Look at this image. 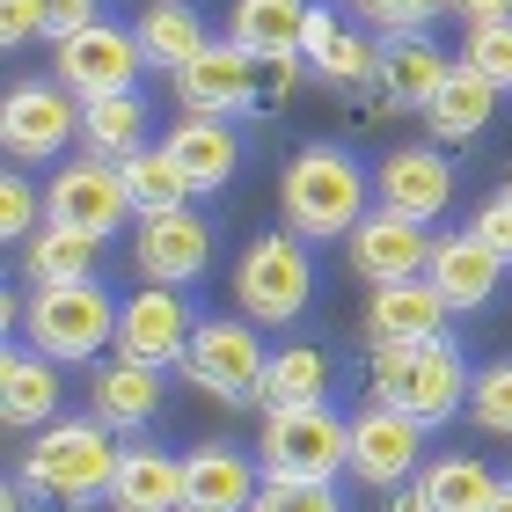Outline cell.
I'll return each mask as SVG.
<instances>
[{
	"instance_id": "cell-1",
	"label": "cell",
	"mask_w": 512,
	"mask_h": 512,
	"mask_svg": "<svg viewBox=\"0 0 512 512\" xmlns=\"http://www.w3.org/2000/svg\"><path fill=\"white\" fill-rule=\"evenodd\" d=\"M118 461H125L118 432H110L103 417L88 410V417H52V425H44L30 447H22L15 476L37 491L44 512H88V505L110 498V483H118Z\"/></svg>"
},
{
	"instance_id": "cell-2",
	"label": "cell",
	"mask_w": 512,
	"mask_h": 512,
	"mask_svg": "<svg viewBox=\"0 0 512 512\" xmlns=\"http://www.w3.org/2000/svg\"><path fill=\"white\" fill-rule=\"evenodd\" d=\"M366 191H374V176L337 139H308L278 169V213H286V227L300 242H344L366 220Z\"/></svg>"
},
{
	"instance_id": "cell-3",
	"label": "cell",
	"mask_w": 512,
	"mask_h": 512,
	"mask_svg": "<svg viewBox=\"0 0 512 512\" xmlns=\"http://www.w3.org/2000/svg\"><path fill=\"white\" fill-rule=\"evenodd\" d=\"M118 308L103 278H74V286H30L8 300V322L37 352H52L59 366H96L103 344H118Z\"/></svg>"
},
{
	"instance_id": "cell-4",
	"label": "cell",
	"mask_w": 512,
	"mask_h": 512,
	"mask_svg": "<svg viewBox=\"0 0 512 512\" xmlns=\"http://www.w3.org/2000/svg\"><path fill=\"white\" fill-rule=\"evenodd\" d=\"M366 374H374V403H395L403 417H417L425 432H439L447 417H461L469 403V359L454 337H425V344H366Z\"/></svg>"
},
{
	"instance_id": "cell-5",
	"label": "cell",
	"mask_w": 512,
	"mask_h": 512,
	"mask_svg": "<svg viewBox=\"0 0 512 512\" xmlns=\"http://www.w3.org/2000/svg\"><path fill=\"white\" fill-rule=\"evenodd\" d=\"M315 242H300L293 227H271V235H256L235 264V308L249 322H264V330H286L315 308Z\"/></svg>"
},
{
	"instance_id": "cell-6",
	"label": "cell",
	"mask_w": 512,
	"mask_h": 512,
	"mask_svg": "<svg viewBox=\"0 0 512 512\" xmlns=\"http://www.w3.org/2000/svg\"><path fill=\"white\" fill-rule=\"evenodd\" d=\"M256 469L264 483H337L352 469V425L315 403V410H264V439H256Z\"/></svg>"
},
{
	"instance_id": "cell-7",
	"label": "cell",
	"mask_w": 512,
	"mask_h": 512,
	"mask_svg": "<svg viewBox=\"0 0 512 512\" xmlns=\"http://www.w3.org/2000/svg\"><path fill=\"white\" fill-rule=\"evenodd\" d=\"M264 366H271L264 322H249V315H198V337H191V352H183L176 374L191 388H205L213 403H256Z\"/></svg>"
},
{
	"instance_id": "cell-8",
	"label": "cell",
	"mask_w": 512,
	"mask_h": 512,
	"mask_svg": "<svg viewBox=\"0 0 512 512\" xmlns=\"http://www.w3.org/2000/svg\"><path fill=\"white\" fill-rule=\"evenodd\" d=\"M74 139H81V96L59 74H22L0 96V147H8V161L37 169V161L66 154Z\"/></svg>"
},
{
	"instance_id": "cell-9",
	"label": "cell",
	"mask_w": 512,
	"mask_h": 512,
	"mask_svg": "<svg viewBox=\"0 0 512 512\" xmlns=\"http://www.w3.org/2000/svg\"><path fill=\"white\" fill-rule=\"evenodd\" d=\"M139 66H147V52H139V30H118L110 15H96L88 30L74 37H52V74L74 88V96H125V88L139 81Z\"/></svg>"
},
{
	"instance_id": "cell-10",
	"label": "cell",
	"mask_w": 512,
	"mask_h": 512,
	"mask_svg": "<svg viewBox=\"0 0 512 512\" xmlns=\"http://www.w3.org/2000/svg\"><path fill=\"white\" fill-rule=\"evenodd\" d=\"M132 271L147 278V286H198V278L213 271V220L191 213V205H169V213H139Z\"/></svg>"
},
{
	"instance_id": "cell-11",
	"label": "cell",
	"mask_w": 512,
	"mask_h": 512,
	"mask_svg": "<svg viewBox=\"0 0 512 512\" xmlns=\"http://www.w3.org/2000/svg\"><path fill=\"white\" fill-rule=\"evenodd\" d=\"M191 337H198L191 286H139L125 308H118V344H110V352L147 359V366H183Z\"/></svg>"
},
{
	"instance_id": "cell-12",
	"label": "cell",
	"mask_w": 512,
	"mask_h": 512,
	"mask_svg": "<svg viewBox=\"0 0 512 512\" xmlns=\"http://www.w3.org/2000/svg\"><path fill=\"white\" fill-rule=\"evenodd\" d=\"M425 469V425L403 417L395 403H366L352 417V476L366 491H395Z\"/></svg>"
},
{
	"instance_id": "cell-13",
	"label": "cell",
	"mask_w": 512,
	"mask_h": 512,
	"mask_svg": "<svg viewBox=\"0 0 512 512\" xmlns=\"http://www.w3.org/2000/svg\"><path fill=\"white\" fill-rule=\"evenodd\" d=\"M176 103L198 110V118H242V110H264V96H256V52L235 44V37H213L176 74Z\"/></svg>"
},
{
	"instance_id": "cell-14",
	"label": "cell",
	"mask_w": 512,
	"mask_h": 512,
	"mask_svg": "<svg viewBox=\"0 0 512 512\" xmlns=\"http://www.w3.org/2000/svg\"><path fill=\"white\" fill-rule=\"evenodd\" d=\"M44 213L52 220H74L88 227V235H118L125 213H139L132 191H125V176H118V161H103V154H81V161H66V169L52 176V191H44Z\"/></svg>"
},
{
	"instance_id": "cell-15",
	"label": "cell",
	"mask_w": 512,
	"mask_h": 512,
	"mask_svg": "<svg viewBox=\"0 0 512 512\" xmlns=\"http://www.w3.org/2000/svg\"><path fill=\"white\" fill-rule=\"evenodd\" d=\"M374 191H381V205H395V213H410V220L432 227V220L454 205V161L439 154V139L388 147L381 169H374Z\"/></svg>"
},
{
	"instance_id": "cell-16",
	"label": "cell",
	"mask_w": 512,
	"mask_h": 512,
	"mask_svg": "<svg viewBox=\"0 0 512 512\" xmlns=\"http://www.w3.org/2000/svg\"><path fill=\"white\" fill-rule=\"evenodd\" d=\"M344 249H352V271L366 278V286H395V278H417V271L432 264V235H425V220L395 213V205L366 213L352 235H344Z\"/></svg>"
},
{
	"instance_id": "cell-17",
	"label": "cell",
	"mask_w": 512,
	"mask_h": 512,
	"mask_svg": "<svg viewBox=\"0 0 512 512\" xmlns=\"http://www.w3.org/2000/svg\"><path fill=\"white\" fill-rule=\"evenodd\" d=\"M161 403H169V366H147V359H110L88 374V410L103 417L110 432H147Z\"/></svg>"
},
{
	"instance_id": "cell-18",
	"label": "cell",
	"mask_w": 512,
	"mask_h": 512,
	"mask_svg": "<svg viewBox=\"0 0 512 512\" xmlns=\"http://www.w3.org/2000/svg\"><path fill=\"white\" fill-rule=\"evenodd\" d=\"M512 264L498 249H483L469 227L461 235H432V264H425V278L439 286V300H447L454 315H483L498 300V278H505Z\"/></svg>"
},
{
	"instance_id": "cell-19",
	"label": "cell",
	"mask_w": 512,
	"mask_h": 512,
	"mask_svg": "<svg viewBox=\"0 0 512 512\" xmlns=\"http://www.w3.org/2000/svg\"><path fill=\"white\" fill-rule=\"evenodd\" d=\"M447 322H454V308L439 300L425 271L366 293V344H425V337H447Z\"/></svg>"
},
{
	"instance_id": "cell-20",
	"label": "cell",
	"mask_w": 512,
	"mask_h": 512,
	"mask_svg": "<svg viewBox=\"0 0 512 512\" xmlns=\"http://www.w3.org/2000/svg\"><path fill=\"white\" fill-rule=\"evenodd\" d=\"M447 74H454V59L439 52V44H432L425 30H403V37H381V74H374V96H381L388 110H417V118H425L432 96L447 88Z\"/></svg>"
},
{
	"instance_id": "cell-21",
	"label": "cell",
	"mask_w": 512,
	"mask_h": 512,
	"mask_svg": "<svg viewBox=\"0 0 512 512\" xmlns=\"http://www.w3.org/2000/svg\"><path fill=\"white\" fill-rule=\"evenodd\" d=\"M161 147L176 154V169H183V183H191V198H220L227 183H235V169H242L235 125H227V118H198V110H183Z\"/></svg>"
},
{
	"instance_id": "cell-22",
	"label": "cell",
	"mask_w": 512,
	"mask_h": 512,
	"mask_svg": "<svg viewBox=\"0 0 512 512\" xmlns=\"http://www.w3.org/2000/svg\"><path fill=\"white\" fill-rule=\"evenodd\" d=\"M264 469L242 461L227 439H198L191 454H183V512H249L256 505V483Z\"/></svg>"
},
{
	"instance_id": "cell-23",
	"label": "cell",
	"mask_w": 512,
	"mask_h": 512,
	"mask_svg": "<svg viewBox=\"0 0 512 512\" xmlns=\"http://www.w3.org/2000/svg\"><path fill=\"white\" fill-rule=\"evenodd\" d=\"M59 359L37 352L30 337L8 344V359H0V417H8L15 432H44L59 417Z\"/></svg>"
},
{
	"instance_id": "cell-24",
	"label": "cell",
	"mask_w": 512,
	"mask_h": 512,
	"mask_svg": "<svg viewBox=\"0 0 512 512\" xmlns=\"http://www.w3.org/2000/svg\"><path fill=\"white\" fill-rule=\"evenodd\" d=\"M96 264H103V235L44 213V227L22 242L15 271H22V286H74V278H96Z\"/></svg>"
},
{
	"instance_id": "cell-25",
	"label": "cell",
	"mask_w": 512,
	"mask_h": 512,
	"mask_svg": "<svg viewBox=\"0 0 512 512\" xmlns=\"http://www.w3.org/2000/svg\"><path fill=\"white\" fill-rule=\"evenodd\" d=\"M498 96H505L498 81H483L469 59H454L447 88H439V96H432V110H425V132L439 139V147H469V139L498 118Z\"/></svg>"
},
{
	"instance_id": "cell-26",
	"label": "cell",
	"mask_w": 512,
	"mask_h": 512,
	"mask_svg": "<svg viewBox=\"0 0 512 512\" xmlns=\"http://www.w3.org/2000/svg\"><path fill=\"white\" fill-rule=\"evenodd\" d=\"M110 512H183V454L169 447H125Z\"/></svg>"
},
{
	"instance_id": "cell-27",
	"label": "cell",
	"mask_w": 512,
	"mask_h": 512,
	"mask_svg": "<svg viewBox=\"0 0 512 512\" xmlns=\"http://www.w3.org/2000/svg\"><path fill=\"white\" fill-rule=\"evenodd\" d=\"M132 30H139V52H147L154 74H183V66L213 44V30H205V15L191 8V0H154Z\"/></svg>"
},
{
	"instance_id": "cell-28",
	"label": "cell",
	"mask_w": 512,
	"mask_h": 512,
	"mask_svg": "<svg viewBox=\"0 0 512 512\" xmlns=\"http://www.w3.org/2000/svg\"><path fill=\"white\" fill-rule=\"evenodd\" d=\"M498 483L505 476L491 469V461H476V454H439V461L417 469V491H425L432 512H491Z\"/></svg>"
},
{
	"instance_id": "cell-29",
	"label": "cell",
	"mask_w": 512,
	"mask_h": 512,
	"mask_svg": "<svg viewBox=\"0 0 512 512\" xmlns=\"http://www.w3.org/2000/svg\"><path fill=\"white\" fill-rule=\"evenodd\" d=\"M256 403H264V410H315V403H330V359H322L315 344H286V352H271Z\"/></svg>"
},
{
	"instance_id": "cell-30",
	"label": "cell",
	"mask_w": 512,
	"mask_h": 512,
	"mask_svg": "<svg viewBox=\"0 0 512 512\" xmlns=\"http://www.w3.org/2000/svg\"><path fill=\"white\" fill-rule=\"evenodd\" d=\"M81 147L103 154V161L147 147V103H139L132 88H125V96H88L81 103Z\"/></svg>"
},
{
	"instance_id": "cell-31",
	"label": "cell",
	"mask_w": 512,
	"mask_h": 512,
	"mask_svg": "<svg viewBox=\"0 0 512 512\" xmlns=\"http://www.w3.org/2000/svg\"><path fill=\"white\" fill-rule=\"evenodd\" d=\"M118 176H125V191H132L139 213H169V205H191V183H183L176 154L161 147V139H154V147L118 154Z\"/></svg>"
},
{
	"instance_id": "cell-32",
	"label": "cell",
	"mask_w": 512,
	"mask_h": 512,
	"mask_svg": "<svg viewBox=\"0 0 512 512\" xmlns=\"http://www.w3.org/2000/svg\"><path fill=\"white\" fill-rule=\"evenodd\" d=\"M300 15H308V0H235L227 37L249 52H300Z\"/></svg>"
},
{
	"instance_id": "cell-33",
	"label": "cell",
	"mask_w": 512,
	"mask_h": 512,
	"mask_svg": "<svg viewBox=\"0 0 512 512\" xmlns=\"http://www.w3.org/2000/svg\"><path fill=\"white\" fill-rule=\"evenodd\" d=\"M461 59H469L483 81L512 88V15H498V22H461Z\"/></svg>"
},
{
	"instance_id": "cell-34",
	"label": "cell",
	"mask_w": 512,
	"mask_h": 512,
	"mask_svg": "<svg viewBox=\"0 0 512 512\" xmlns=\"http://www.w3.org/2000/svg\"><path fill=\"white\" fill-rule=\"evenodd\" d=\"M315 74L330 81V88H374V74H381V44L359 37V30H344L330 52L315 59Z\"/></svg>"
},
{
	"instance_id": "cell-35",
	"label": "cell",
	"mask_w": 512,
	"mask_h": 512,
	"mask_svg": "<svg viewBox=\"0 0 512 512\" xmlns=\"http://www.w3.org/2000/svg\"><path fill=\"white\" fill-rule=\"evenodd\" d=\"M37 227H44V191L22 176V161H8V176H0V235L22 249Z\"/></svg>"
},
{
	"instance_id": "cell-36",
	"label": "cell",
	"mask_w": 512,
	"mask_h": 512,
	"mask_svg": "<svg viewBox=\"0 0 512 512\" xmlns=\"http://www.w3.org/2000/svg\"><path fill=\"white\" fill-rule=\"evenodd\" d=\"M469 417H476L483 432L512 439V359H491V366H476V388H469Z\"/></svg>"
},
{
	"instance_id": "cell-37",
	"label": "cell",
	"mask_w": 512,
	"mask_h": 512,
	"mask_svg": "<svg viewBox=\"0 0 512 512\" xmlns=\"http://www.w3.org/2000/svg\"><path fill=\"white\" fill-rule=\"evenodd\" d=\"M352 15L381 37H403V30H432L447 15V0H352Z\"/></svg>"
},
{
	"instance_id": "cell-38",
	"label": "cell",
	"mask_w": 512,
	"mask_h": 512,
	"mask_svg": "<svg viewBox=\"0 0 512 512\" xmlns=\"http://www.w3.org/2000/svg\"><path fill=\"white\" fill-rule=\"evenodd\" d=\"M249 512H344L337 483H264Z\"/></svg>"
},
{
	"instance_id": "cell-39",
	"label": "cell",
	"mask_w": 512,
	"mask_h": 512,
	"mask_svg": "<svg viewBox=\"0 0 512 512\" xmlns=\"http://www.w3.org/2000/svg\"><path fill=\"white\" fill-rule=\"evenodd\" d=\"M37 37H52V8L44 0H0V44H37Z\"/></svg>"
},
{
	"instance_id": "cell-40",
	"label": "cell",
	"mask_w": 512,
	"mask_h": 512,
	"mask_svg": "<svg viewBox=\"0 0 512 512\" xmlns=\"http://www.w3.org/2000/svg\"><path fill=\"white\" fill-rule=\"evenodd\" d=\"M300 74H308V59H300V52H256V96H264V110L286 103Z\"/></svg>"
},
{
	"instance_id": "cell-41",
	"label": "cell",
	"mask_w": 512,
	"mask_h": 512,
	"mask_svg": "<svg viewBox=\"0 0 512 512\" xmlns=\"http://www.w3.org/2000/svg\"><path fill=\"white\" fill-rule=\"evenodd\" d=\"M469 235L483 242V249H498L505 264H512V198L498 191V198H483L476 213H469Z\"/></svg>"
},
{
	"instance_id": "cell-42",
	"label": "cell",
	"mask_w": 512,
	"mask_h": 512,
	"mask_svg": "<svg viewBox=\"0 0 512 512\" xmlns=\"http://www.w3.org/2000/svg\"><path fill=\"white\" fill-rule=\"evenodd\" d=\"M337 37H344V15H337V8H322V0H308V15H300V59L315 66Z\"/></svg>"
},
{
	"instance_id": "cell-43",
	"label": "cell",
	"mask_w": 512,
	"mask_h": 512,
	"mask_svg": "<svg viewBox=\"0 0 512 512\" xmlns=\"http://www.w3.org/2000/svg\"><path fill=\"white\" fill-rule=\"evenodd\" d=\"M44 8H52V37H74V30H88V22L103 15L96 0H44Z\"/></svg>"
},
{
	"instance_id": "cell-44",
	"label": "cell",
	"mask_w": 512,
	"mask_h": 512,
	"mask_svg": "<svg viewBox=\"0 0 512 512\" xmlns=\"http://www.w3.org/2000/svg\"><path fill=\"white\" fill-rule=\"evenodd\" d=\"M447 15L454 22H498V15H512V0H447Z\"/></svg>"
},
{
	"instance_id": "cell-45",
	"label": "cell",
	"mask_w": 512,
	"mask_h": 512,
	"mask_svg": "<svg viewBox=\"0 0 512 512\" xmlns=\"http://www.w3.org/2000/svg\"><path fill=\"white\" fill-rule=\"evenodd\" d=\"M388 512H432V505H425V491H417V476H410V483H403V498H395V505H388Z\"/></svg>"
},
{
	"instance_id": "cell-46",
	"label": "cell",
	"mask_w": 512,
	"mask_h": 512,
	"mask_svg": "<svg viewBox=\"0 0 512 512\" xmlns=\"http://www.w3.org/2000/svg\"><path fill=\"white\" fill-rule=\"evenodd\" d=\"M491 512H512V476L498 483V498H491Z\"/></svg>"
},
{
	"instance_id": "cell-47",
	"label": "cell",
	"mask_w": 512,
	"mask_h": 512,
	"mask_svg": "<svg viewBox=\"0 0 512 512\" xmlns=\"http://www.w3.org/2000/svg\"><path fill=\"white\" fill-rule=\"evenodd\" d=\"M505 198H512V176H505Z\"/></svg>"
}]
</instances>
